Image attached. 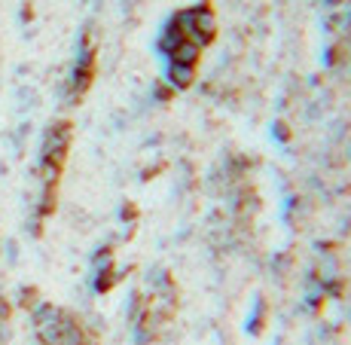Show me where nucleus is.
<instances>
[{
    "instance_id": "f257e3e1",
    "label": "nucleus",
    "mask_w": 351,
    "mask_h": 345,
    "mask_svg": "<svg viewBox=\"0 0 351 345\" xmlns=\"http://www.w3.org/2000/svg\"><path fill=\"white\" fill-rule=\"evenodd\" d=\"M6 336H10V330H6V327H0V345L6 342Z\"/></svg>"
}]
</instances>
